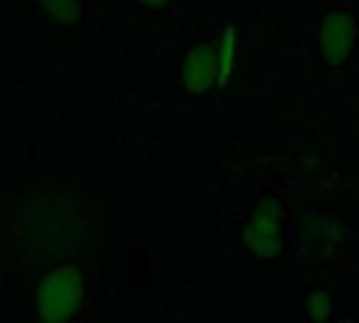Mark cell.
I'll return each mask as SVG.
<instances>
[{
  "instance_id": "1",
  "label": "cell",
  "mask_w": 359,
  "mask_h": 323,
  "mask_svg": "<svg viewBox=\"0 0 359 323\" xmlns=\"http://www.w3.org/2000/svg\"><path fill=\"white\" fill-rule=\"evenodd\" d=\"M80 296L76 269H61L46 280L40 292V311L48 319H59L72 313Z\"/></svg>"
}]
</instances>
